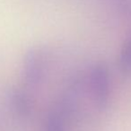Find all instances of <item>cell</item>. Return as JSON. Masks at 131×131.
<instances>
[{"mask_svg": "<svg viewBox=\"0 0 131 131\" xmlns=\"http://www.w3.org/2000/svg\"><path fill=\"white\" fill-rule=\"evenodd\" d=\"M88 86L95 106L100 110H105L110 97V75L104 62H97L91 68L88 75Z\"/></svg>", "mask_w": 131, "mask_h": 131, "instance_id": "obj_1", "label": "cell"}, {"mask_svg": "<svg viewBox=\"0 0 131 131\" xmlns=\"http://www.w3.org/2000/svg\"><path fill=\"white\" fill-rule=\"evenodd\" d=\"M44 57L38 48H31L26 53L23 60V76L25 82L31 86H35L42 80L44 76Z\"/></svg>", "mask_w": 131, "mask_h": 131, "instance_id": "obj_2", "label": "cell"}, {"mask_svg": "<svg viewBox=\"0 0 131 131\" xmlns=\"http://www.w3.org/2000/svg\"><path fill=\"white\" fill-rule=\"evenodd\" d=\"M65 119L58 111H52L49 113L45 124V131H66Z\"/></svg>", "mask_w": 131, "mask_h": 131, "instance_id": "obj_4", "label": "cell"}, {"mask_svg": "<svg viewBox=\"0 0 131 131\" xmlns=\"http://www.w3.org/2000/svg\"><path fill=\"white\" fill-rule=\"evenodd\" d=\"M14 104L15 110L22 115H27L31 111V103L28 97L21 92H16L14 95Z\"/></svg>", "mask_w": 131, "mask_h": 131, "instance_id": "obj_5", "label": "cell"}, {"mask_svg": "<svg viewBox=\"0 0 131 131\" xmlns=\"http://www.w3.org/2000/svg\"><path fill=\"white\" fill-rule=\"evenodd\" d=\"M119 67L123 74L131 73V35L124 42L119 53Z\"/></svg>", "mask_w": 131, "mask_h": 131, "instance_id": "obj_3", "label": "cell"}]
</instances>
